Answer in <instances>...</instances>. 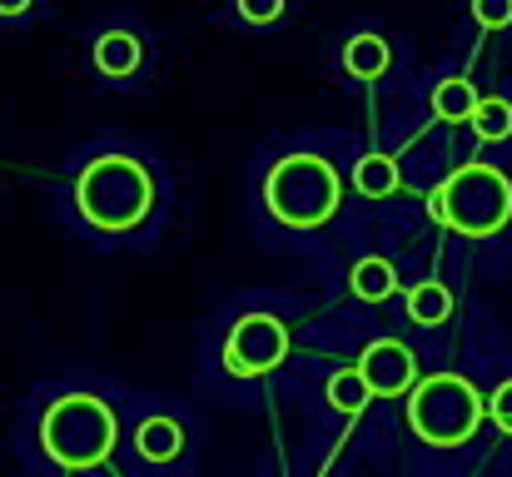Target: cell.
<instances>
[{
	"instance_id": "cell-1",
	"label": "cell",
	"mask_w": 512,
	"mask_h": 477,
	"mask_svg": "<svg viewBox=\"0 0 512 477\" xmlns=\"http://www.w3.org/2000/svg\"><path fill=\"white\" fill-rule=\"evenodd\" d=\"M70 199H75V214L95 234H135L155 209V174L145 159L105 150V155L85 159Z\"/></svg>"
},
{
	"instance_id": "cell-2",
	"label": "cell",
	"mask_w": 512,
	"mask_h": 477,
	"mask_svg": "<svg viewBox=\"0 0 512 477\" xmlns=\"http://www.w3.org/2000/svg\"><path fill=\"white\" fill-rule=\"evenodd\" d=\"M428 214L463 239H493L512 224V179L498 164H458L428 199Z\"/></svg>"
},
{
	"instance_id": "cell-3",
	"label": "cell",
	"mask_w": 512,
	"mask_h": 477,
	"mask_svg": "<svg viewBox=\"0 0 512 477\" xmlns=\"http://www.w3.org/2000/svg\"><path fill=\"white\" fill-rule=\"evenodd\" d=\"M343 204V179L324 155H284L264 174V209L284 229H324Z\"/></svg>"
},
{
	"instance_id": "cell-4",
	"label": "cell",
	"mask_w": 512,
	"mask_h": 477,
	"mask_svg": "<svg viewBox=\"0 0 512 477\" xmlns=\"http://www.w3.org/2000/svg\"><path fill=\"white\" fill-rule=\"evenodd\" d=\"M120 443V423L110 413L105 398L95 393H65L45 408L40 418V448L50 463L70 468V473H85V468H100Z\"/></svg>"
},
{
	"instance_id": "cell-5",
	"label": "cell",
	"mask_w": 512,
	"mask_h": 477,
	"mask_svg": "<svg viewBox=\"0 0 512 477\" xmlns=\"http://www.w3.org/2000/svg\"><path fill=\"white\" fill-rule=\"evenodd\" d=\"M483 413H488V403L463 373L418 378L408 393V428L428 448H463L468 438H478Z\"/></svg>"
},
{
	"instance_id": "cell-6",
	"label": "cell",
	"mask_w": 512,
	"mask_h": 477,
	"mask_svg": "<svg viewBox=\"0 0 512 477\" xmlns=\"http://www.w3.org/2000/svg\"><path fill=\"white\" fill-rule=\"evenodd\" d=\"M289 358V328L274 314H244L234 318L224 338V373L229 378H264Z\"/></svg>"
},
{
	"instance_id": "cell-7",
	"label": "cell",
	"mask_w": 512,
	"mask_h": 477,
	"mask_svg": "<svg viewBox=\"0 0 512 477\" xmlns=\"http://www.w3.org/2000/svg\"><path fill=\"white\" fill-rule=\"evenodd\" d=\"M358 373L373 388V398H403L418 383V353L398 338H373L358 353Z\"/></svg>"
},
{
	"instance_id": "cell-8",
	"label": "cell",
	"mask_w": 512,
	"mask_h": 477,
	"mask_svg": "<svg viewBox=\"0 0 512 477\" xmlns=\"http://www.w3.org/2000/svg\"><path fill=\"white\" fill-rule=\"evenodd\" d=\"M90 60H95V70H100L110 85H130V80L140 75V65H145V45H140L135 30H100Z\"/></svg>"
},
{
	"instance_id": "cell-9",
	"label": "cell",
	"mask_w": 512,
	"mask_h": 477,
	"mask_svg": "<svg viewBox=\"0 0 512 477\" xmlns=\"http://www.w3.org/2000/svg\"><path fill=\"white\" fill-rule=\"evenodd\" d=\"M135 453H140L145 463L165 468V463H174V458L184 453V428H179L174 418H165V413L145 418V423L135 428Z\"/></svg>"
},
{
	"instance_id": "cell-10",
	"label": "cell",
	"mask_w": 512,
	"mask_h": 477,
	"mask_svg": "<svg viewBox=\"0 0 512 477\" xmlns=\"http://www.w3.org/2000/svg\"><path fill=\"white\" fill-rule=\"evenodd\" d=\"M388 65H393V50H388L383 35H373V30L348 35V45H343V70H348L353 80H383Z\"/></svg>"
},
{
	"instance_id": "cell-11",
	"label": "cell",
	"mask_w": 512,
	"mask_h": 477,
	"mask_svg": "<svg viewBox=\"0 0 512 477\" xmlns=\"http://www.w3.org/2000/svg\"><path fill=\"white\" fill-rule=\"evenodd\" d=\"M398 184H403V169L393 155H363L353 164V189L363 199H388V194H398Z\"/></svg>"
},
{
	"instance_id": "cell-12",
	"label": "cell",
	"mask_w": 512,
	"mask_h": 477,
	"mask_svg": "<svg viewBox=\"0 0 512 477\" xmlns=\"http://www.w3.org/2000/svg\"><path fill=\"white\" fill-rule=\"evenodd\" d=\"M348 289L363 299V304H383L398 294V269L388 259H358L353 274H348Z\"/></svg>"
},
{
	"instance_id": "cell-13",
	"label": "cell",
	"mask_w": 512,
	"mask_h": 477,
	"mask_svg": "<svg viewBox=\"0 0 512 477\" xmlns=\"http://www.w3.org/2000/svg\"><path fill=\"white\" fill-rule=\"evenodd\" d=\"M324 398H329V408H334V413H343V418H358V413L373 403V388L363 383L358 363H348V368H339V373H329Z\"/></svg>"
},
{
	"instance_id": "cell-14",
	"label": "cell",
	"mask_w": 512,
	"mask_h": 477,
	"mask_svg": "<svg viewBox=\"0 0 512 477\" xmlns=\"http://www.w3.org/2000/svg\"><path fill=\"white\" fill-rule=\"evenodd\" d=\"M478 100H483V95L473 90V80L448 75V80H438V90H433V115L448 120V125H463V120H473Z\"/></svg>"
},
{
	"instance_id": "cell-15",
	"label": "cell",
	"mask_w": 512,
	"mask_h": 477,
	"mask_svg": "<svg viewBox=\"0 0 512 477\" xmlns=\"http://www.w3.org/2000/svg\"><path fill=\"white\" fill-rule=\"evenodd\" d=\"M408 318H413V323H423V328L448 323V318H453V294H448L438 279L413 284V289H408Z\"/></svg>"
},
{
	"instance_id": "cell-16",
	"label": "cell",
	"mask_w": 512,
	"mask_h": 477,
	"mask_svg": "<svg viewBox=\"0 0 512 477\" xmlns=\"http://www.w3.org/2000/svg\"><path fill=\"white\" fill-rule=\"evenodd\" d=\"M473 135L483 140V145H508L512 140V105L503 95H488V100H478V110H473Z\"/></svg>"
},
{
	"instance_id": "cell-17",
	"label": "cell",
	"mask_w": 512,
	"mask_h": 477,
	"mask_svg": "<svg viewBox=\"0 0 512 477\" xmlns=\"http://www.w3.org/2000/svg\"><path fill=\"white\" fill-rule=\"evenodd\" d=\"M284 10H289V0H234V15H239L244 25H254V30L279 25V20H284Z\"/></svg>"
},
{
	"instance_id": "cell-18",
	"label": "cell",
	"mask_w": 512,
	"mask_h": 477,
	"mask_svg": "<svg viewBox=\"0 0 512 477\" xmlns=\"http://www.w3.org/2000/svg\"><path fill=\"white\" fill-rule=\"evenodd\" d=\"M473 20H478L483 30H508L512 0H473Z\"/></svg>"
},
{
	"instance_id": "cell-19",
	"label": "cell",
	"mask_w": 512,
	"mask_h": 477,
	"mask_svg": "<svg viewBox=\"0 0 512 477\" xmlns=\"http://www.w3.org/2000/svg\"><path fill=\"white\" fill-rule=\"evenodd\" d=\"M488 418H493L503 433H512V378L508 383H498V393L488 398Z\"/></svg>"
},
{
	"instance_id": "cell-20",
	"label": "cell",
	"mask_w": 512,
	"mask_h": 477,
	"mask_svg": "<svg viewBox=\"0 0 512 477\" xmlns=\"http://www.w3.org/2000/svg\"><path fill=\"white\" fill-rule=\"evenodd\" d=\"M30 5L35 0H0V20H20V15H30Z\"/></svg>"
}]
</instances>
